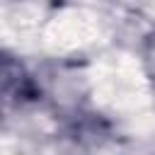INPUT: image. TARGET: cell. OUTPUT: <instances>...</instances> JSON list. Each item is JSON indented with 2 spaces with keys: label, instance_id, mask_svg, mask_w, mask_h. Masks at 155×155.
I'll return each mask as SVG.
<instances>
[{
  "label": "cell",
  "instance_id": "cell-2",
  "mask_svg": "<svg viewBox=\"0 0 155 155\" xmlns=\"http://www.w3.org/2000/svg\"><path fill=\"white\" fill-rule=\"evenodd\" d=\"M140 61H143V70L145 75L155 82V29H150L143 39V46H140Z\"/></svg>",
  "mask_w": 155,
  "mask_h": 155
},
{
  "label": "cell",
  "instance_id": "cell-1",
  "mask_svg": "<svg viewBox=\"0 0 155 155\" xmlns=\"http://www.w3.org/2000/svg\"><path fill=\"white\" fill-rule=\"evenodd\" d=\"M39 99V85L24 61L0 51V119H12Z\"/></svg>",
  "mask_w": 155,
  "mask_h": 155
}]
</instances>
